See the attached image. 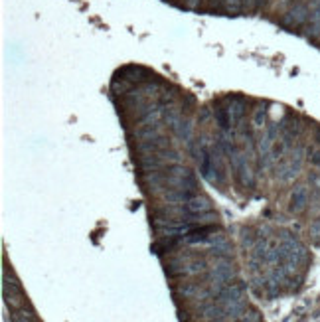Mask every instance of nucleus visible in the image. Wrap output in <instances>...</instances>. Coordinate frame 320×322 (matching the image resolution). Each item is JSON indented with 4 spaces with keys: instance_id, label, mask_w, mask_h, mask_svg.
I'll list each match as a JSON object with an SVG mask.
<instances>
[{
    "instance_id": "f257e3e1",
    "label": "nucleus",
    "mask_w": 320,
    "mask_h": 322,
    "mask_svg": "<svg viewBox=\"0 0 320 322\" xmlns=\"http://www.w3.org/2000/svg\"><path fill=\"white\" fill-rule=\"evenodd\" d=\"M308 202V194L305 188H299V190L292 192V198H290V210L292 212H299L301 208H305V204Z\"/></svg>"
}]
</instances>
